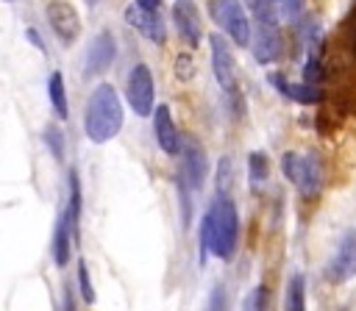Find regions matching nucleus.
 Instances as JSON below:
<instances>
[{"label": "nucleus", "instance_id": "obj_1", "mask_svg": "<svg viewBox=\"0 0 356 311\" xmlns=\"http://www.w3.org/2000/svg\"><path fill=\"white\" fill-rule=\"evenodd\" d=\"M200 264L206 261V255H217L222 261H231L236 253V242H239V214L236 205L228 194H220L214 200V205L206 211V217L200 219Z\"/></svg>", "mask_w": 356, "mask_h": 311}, {"label": "nucleus", "instance_id": "obj_2", "mask_svg": "<svg viewBox=\"0 0 356 311\" xmlns=\"http://www.w3.org/2000/svg\"><path fill=\"white\" fill-rule=\"evenodd\" d=\"M122 128V103L111 83H97L83 108V131L89 142L106 144Z\"/></svg>", "mask_w": 356, "mask_h": 311}, {"label": "nucleus", "instance_id": "obj_3", "mask_svg": "<svg viewBox=\"0 0 356 311\" xmlns=\"http://www.w3.org/2000/svg\"><path fill=\"white\" fill-rule=\"evenodd\" d=\"M209 44H211V69H214V78H217L220 89L225 92L234 114H242V92H239V83H236V61H234L231 44L220 33H211L209 36Z\"/></svg>", "mask_w": 356, "mask_h": 311}, {"label": "nucleus", "instance_id": "obj_4", "mask_svg": "<svg viewBox=\"0 0 356 311\" xmlns=\"http://www.w3.org/2000/svg\"><path fill=\"white\" fill-rule=\"evenodd\" d=\"M281 172L303 197H317L323 186V167L314 153H284L281 156Z\"/></svg>", "mask_w": 356, "mask_h": 311}, {"label": "nucleus", "instance_id": "obj_5", "mask_svg": "<svg viewBox=\"0 0 356 311\" xmlns=\"http://www.w3.org/2000/svg\"><path fill=\"white\" fill-rule=\"evenodd\" d=\"M209 14L222 28V33H228L234 44L239 47L250 44V22L239 0H209Z\"/></svg>", "mask_w": 356, "mask_h": 311}, {"label": "nucleus", "instance_id": "obj_6", "mask_svg": "<svg viewBox=\"0 0 356 311\" xmlns=\"http://www.w3.org/2000/svg\"><path fill=\"white\" fill-rule=\"evenodd\" d=\"M125 97H128V106L134 108L136 117H147L153 111V75H150L147 64H136L128 72Z\"/></svg>", "mask_w": 356, "mask_h": 311}, {"label": "nucleus", "instance_id": "obj_7", "mask_svg": "<svg viewBox=\"0 0 356 311\" xmlns=\"http://www.w3.org/2000/svg\"><path fill=\"white\" fill-rule=\"evenodd\" d=\"M47 22L64 44H72L81 36V17L70 0H50L47 3Z\"/></svg>", "mask_w": 356, "mask_h": 311}, {"label": "nucleus", "instance_id": "obj_8", "mask_svg": "<svg viewBox=\"0 0 356 311\" xmlns=\"http://www.w3.org/2000/svg\"><path fill=\"white\" fill-rule=\"evenodd\" d=\"M356 275V228H348L337 244V253L328 264V280L345 283Z\"/></svg>", "mask_w": 356, "mask_h": 311}, {"label": "nucleus", "instance_id": "obj_9", "mask_svg": "<svg viewBox=\"0 0 356 311\" xmlns=\"http://www.w3.org/2000/svg\"><path fill=\"white\" fill-rule=\"evenodd\" d=\"M172 22L178 28V36L189 44L197 47L203 39V22H200V11L195 6V0H175L172 3Z\"/></svg>", "mask_w": 356, "mask_h": 311}, {"label": "nucleus", "instance_id": "obj_10", "mask_svg": "<svg viewBox=\"0 0 356 311\" xmlns=\"http://www.w3.org/2000/svg\"><path fill=\"white\" fill-rule=\"evenodd\" d=\"M206 178V153L195 142H181V164H178V180L186 183V189H200Z\"/></svg>", "mask_w": 356, "mask_h": 311}, {"label": "nucleus", "instance_id": "obj_11", "mask_svg": "<svg viewBox=\"0 0 356 311\" xmlns=\"http://www.w3.org/2000/svg\"><path fill=\"white\" fill-rule=\"evenodd\" d=\"M114 56H117V44H114V36H111V31H100V33L92 39L89 50H86L83 75H86V78H92V75H100V72H106V69L111 67Z\"/></svg>", "mask_w": 356, "mask_h": 311}, {"label": "nucleus", "instance_id": "obj_12", "mask_svg": "<svg viewBox=\"0 0 356 311\" xmlns=\"http://www.w3.org/2000/svg\"><path fill=\"white\" fill-rule=\"evenodd\" d=\"M250 47H253V58L259 64H273L278 61L281 50H284V39H281V28L278 25H256V33L250 36Z\"/></svg>", "mask_w": 356, "mask_h": 311}, {"label": "nucleus", "instance_id": "obj_13", "mask_svg": "<svg viewBox=\"0 0 356 311\" xmlns=\"http://www.w3.org/2000/svg\"><path fill=\"white\" fill-rule=\"evenodd\" d=\"M125 22L131 28H136L145 39L156 42V44H164L167 42V31H164V22H161L159 11H145L139 6H128L125 8Z\"/></svg>", "mask_w": 356, "mask_h": 311}, {"label": "nucleus", "instance_id": "obj_14", "mask_svg": "<svg viewBox=\"0 0 356 311\" xmlns=\"http://www.w3.org/2000/svg\"><path fill=\"white\" fill-rule=\"evenodd\" d=\"M267 81L286 97V100H295V103H303V106H312V103H323V97H325V92L317 86V83H289L281 72H270L267 75Z\"/></svg>", "mask_w": 356, "mask_h": 311}, {"label": "nucleus", "instance_id": "obj_15", "mask_svg": "<svg viewBox=\"0 0 356 311\" xmlns=\"http://www.w3.org/2000/svg\"><path fill=\"white\" fill-rule=\"evenodd\" d=\"M153 136H156V144L167 156H178L181 153V136H178V128H175L167 106H156V114H153Z\"/></svg>", "mask_w": 356, "mask_h": 311}, {"label": "nucleus", "instance_id": "obj_16", "mask_svg": "<svg viewBox=\"0 0 356 311\" xmlns=\"http://www.w3.org/2000/svg\"><path fill=\"white\" fill-rule=\"evenodd\" d=\"M72 242H75V236H72L70 217H67V211H61V217L56 222V233H53V258H56L58 267H67V261H70V244Z\"/></svg>", "mask_w": 356, "mask_h": 311}, {"label": "nucleus", "instance_id": "obj_17", "mask_svg": "<svg viewBox=\"0 0 356 311\" xmlns=\"http://www.w3.org/2000/svg\"><path fill=\"white\" fill-rule=\"evenodd\" d=\"M284 311H306V280L300 272L289 275V280H286Z\"/></svg>", "mask_w": 356, "mask_h": 311}, {"label": "nucleus", "instance_id": "obj_18", "mask_svg": "<svg viewBox=\"0 0 356 311\" xmlns=\"http://www.w3.org/2000/svg\"><path fill=\"white\" fill-rule=\"evenodd\" d=\"M245 6L253 14L256 25H278L281 0H245Z\"/></svg>", "mask_w": 356, "mask_h": 311}, {"label": "nucleus", "instance_id": "obj_19", "mask_svg": "<svg viewBox=\"0 0 356 311\" xmlns=\"http://www.w3.org/2000/svg\"><path fill=\"white\" fill-rule=\"evenodd\" d=\"M67 217H70V225H72V236L78 239V228H81V180H78V172L70 169V194H67Z\"/></svg>", "mask_w": 356, "mask_h": 311}, {"label": "nucleus", "instance_id": "obj_20", "mask_svg": "<svg viewBox=\"0 0 356 311\" xmlns=\"http://www.w3.org/2000/svg\"><path fill=\"white\" fill-rule=\"evenodd\" d=\"M47 92H50V103H53L56 117H58V119H67V117H70V103H67V89H64L61 72H53V75H50Z\"/></svg>", "mask_w": 356, "mask_h": 311}, {"label": "nucleus", "instance_id": "obj_21", "mask_svg": "<svg viewBox=\"0 0 356 311\" xmlns=\"http://www.w3.org/2000/svg\"><path fill=\"white\" fill-rule=\"evenodd\" d=\"M248 178H250V186L253 189H261L267 183V178H270V161H267V156L261 150H253L248 156Z\"/></svg>", "mask_w": 356, "mask_h": 311}, {"label": "nucleus", "instance_id": "obj_22", "mask_svg": "<svg viewBox=\"0 0 356 311\" xmlns=\"http://www.w3.org/2000/svg\"><path fill=\"white\" fill-rule=\"evenodd\" d=\"M323 75H325V69H323L320 53L314 50V53H309V58H306V64H303V81H306V83H317V86H320Z\"/></svg>", "mask_w": 356, "mask_h": 311}, {"label": "nucleus", "instance_id": "obj_23", "mask_svg": "<svg viewBox=\"0 0 356 311\" xmlns=\"http://www.w3.org/2000/svg\"><path fill=\"white\" fill-rule=\"evenodd\" d=\"M342 42H345V50L350 53V58L356 61V6L342 22Z\"/></svg>", "mask_w": 356, "mask_h": 311}, {"label": "nucleus", "instance_id": "obj_24", "mask_svg": "<svg viewBox=\"0 0 356 311\" xmlns=\"http://www.w3.org/2000/svg\"><path fill=\"white\" fill-rule=\"evenodd\" d=\"M242 311H267V289L253 286L242 300Z\"/></svg>", "mask_w": 356, "mask_h": 311}, {"label": "nucleus", "instance_id": "obj_25", "mask_svg": "<svg viewBox=\"0 0 356 311\" xmlns=\"http://www.w3.org/2000/svg\"><path fill=\"white\" fill-rule=\"evenodd\" d=\"M42 139H44V144L50 147V153L61 161V158H64V136H61V131H58L56 125H47L44 133H42Z\"/></svg>", "mask_w": 356, "mask_h": 311}, {"label": "nucleus", "instance_id": "obj_26", "mask_svg": "<svg viewBox=\"0 0 356 311\" xmlns=\"http://www.w3.org/2000/svg\"><path fill=\"white\" fill-rule=\"evenodd\" d=\"M78 289H81V297L86 303H95V289H92V278H89V264L81 258L78 261Z\"/></svg>", "mask_w": 356, "mask_h": 311}, {"label": "nucleus", "instance_id": "obj_27", "mask_svg": "<svg viewBox=\"0 0 356 311\" xmlns=\"http://www.w3.org/2000/svg\"><path fill=\"white\" fill-rule=\"evenodd\" d=\"M206 311H225V289H222V286H214V289H211Z\"/></svg>", "mask_w": 356, "mask_h": 311}, {"label": "nucleus", "instance_id": "obj_28", "mask_svg": "<svg viewBox=\"0 0 356 311\" xmlns=\"http://www.w3.org/2000/svg\"><path fill=\"white\" fill-rule=\"evenodd\" d=\"M303 6H306V0H281V11H284L289 19H295V17L303 11Z\"/></svg>", "mask_w": 356, "mask_h": 311}, {"label": "nucleus", "instance_id": "obj_29", "mask_svg": "<svg viewBox=\"0 0 356 311\" xmlns=\"http://www.w3.org/2000/svg\"><path fill=\"white\" fill-rule=\"evenodd\" d=\"M228 183H231V161L222 158V161H220V192L228 189Z\"/></svg>", "mask_w": 356, "mask_h": 311}, {"label": "nucleus", "instance_id": "obj_30", "mask_svg": "<svg viewBox=\"0 0 356 311\" xmlns=\"http://www.w3.org/2000/svg\"><path fill=\"white\" fill-rule=\"evenodd\" d=\"M175 72H181L184 81L192 78V61H189L186 56H178V61H175Z\"/></svg>", "mask_w": 356, "mask_h": 311}, {"label": "nucleus", "instance_id": "obj_31", "mask_svg": "<svg viewBox=\"0 0 356 311\" xmlns=\"http://www.w3.org/2000/svg\"><path fill=\"white\" fill-rule=\"evenodd\" d=\"M61 311H75V297H72V286L64 283V294H61Z\"/></svg>", "mask_w": 356, "mask_h": 311}, {"label": "nucleus", "instance_id": "obj_32", "mask_svg": "<svg viewBox=\"0 0 356 311\" xmlns=\"http://www.w3.org/2000/svg\"><path fill=\"white\" fill-rule=\"evenodd\" d=\"M136 6H139V8H145V11H159L161 0H136Z\"/></svg>", "mask_w": 356, "mask_h": 311}, {"label": "nucleus", "instance_id": "obj_33", "mask_svg": "<svg viewBox=\"0 0 356 311\" xmlns=\"http://www.w3.org/2000/svg\"><path fill=\"white\" fill-rule=\"evenodd\" d=\"M86 3H89V6H97V3H100V0H86Z\"/></svg>", "mask_w": 356, "mask_h": 311}]
</instances>
